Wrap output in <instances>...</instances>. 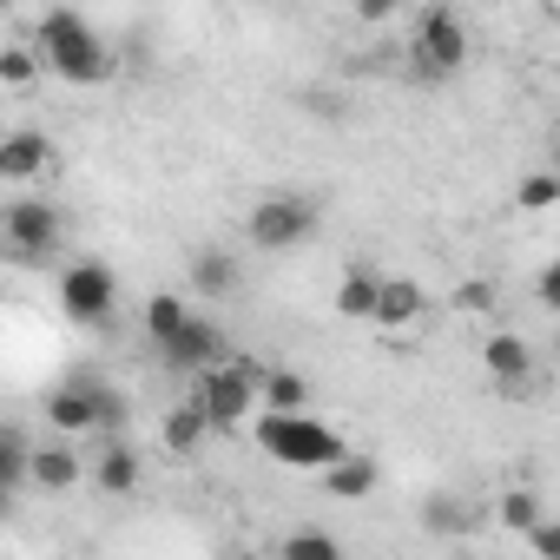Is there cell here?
<instances>
[{"instance_id": "obj_1", "label": "cell", "mask_w": 560, "mask_h": 560, "mask_svg": "<svg viewBox=\"0 0 560 560\" xmlns=\"http://www.w3.org/2000/svg\"><path fill=\"white\" fill-rule=\"evenodd\" d=\"M250 442H257L277 468H304V475H317V468H330L337 455H350V442H343L330 422H317L311 409H250Z\"/></svg>"}, {"instance_id": "obj_2", "label": "cell", "mask_w": 560, "mask_h": 560, "mask_svg": "<svg viewBox=\"0 0 560 560\" xmlns=\"http://www.w3.org/2000/svg\"><path fill=\"white\" fill-rule=\"evenodd\" d=\"M27 47H34V54H40V67H47L54 80H67V86H100V80L113 73V54L100 47V34H93L73 8L40 14V21H34V34H27Z\"/></svg>"}, {"instance_id": "obj_3", "label": "cell", "mask_w": 560, "mask_h": 560, "mask_svg": "<svg viewBox=\"0 0 560 560\" xmlns=\"http://www.w3.org/2000/svg\"><path fill=\"white\" fill-rule=\"evenodd\" d=\"M257 376H264V363L244 350H224L218 363H205V370H191V402L205 409V422L211 429H224V435H237L244 422H250V409H257Z\"/></svg>"}, {"instance_id": "obj_4", "label": "cell", "mask_w": 560, "mask_h": 560, "mask_svg": "<svg viewBox=\"0 0 560 560\" xmlns=\"http://www.w3.org/2000/svg\"><path fill=\"white\" fill-rule=\"evenodd\" d=\"M468 67V27L455 8H422L416 14V34H409V73L416 80H455Z\"/></svg>"}, {"instance_id": "obj_5", "label": "cell", "mask_w": 560, "mask_h": 560, "mask_svg": "<svg viewBox=\"0 0 560 560\" xmlns=\"http://www.w3.org/2000/svg\"><path fill=\"white\" fill-rule=\"evenodd\" d=\"M311 231H317V205H311L304 191H270V198H257L250 218H244V237H250L257 257H284V250H298Z\"/></svg>"}, {"instance_id": "obj_6", "label": "cell", "mask_w": 560, "mask_h": 560, "mask_svg": "<svg viewBox=\"0 0 560 560\" xmlns=\"http://www.w3.org/2000/svg\"><path fill=\"white\" fill-rule=\"evenodd\" d=\"M60 244H67L60 205H47V198H14L8 211H0V250H8V257L40 264V257H54Z\"/></svg>"}, {"instance_id": "obj_7", "label": "cell", "mask_w": 560, "mask_h": 560, "mask_svg": "<svg viewBox=\"0 0 560 560\" xmlns=\"http://www.w3.org/2000/svg\"><path fill=\"white\" fill-rule=\"evenodd\" d=\"M60 311L73 317V324H86V330H106L113 324V311H119V277L106 270V264H67L60 270Z\"/></svg>"}, {"instance_id": "obj_8", "label": "cell", "mask_w": 560, "mask_h": 560, "mask_svg": "<svg viewBox=\"0 0 560 560\" xmlns=\"http://www.w3.org/2000/svg\"><path fill=\"white\" fill-rule=\"evenodd\" d=\"M27 481H34L40 494H73V488L86 481V455L73 448V435H60V442H27Z\"/></svg>"}, {"instance_id": "obj_9", "label": "cell", "mask_w": 560, "mask_h": 560, "mask_svg": "<svg viewBox=\"0 0 560 560\" xmlns=\"http://www.w3.org/2000/svg\"><path fill=\"white\" fill-rule=\"evenodd\" d=\"M224 350H231V343H224V330H218L211 317H198V311H191V317H185V330L159 343V363H165V370H178V376H191V370L218 363Z\"/></svg>"}, {"instance_id": "obj_10", "label": "cell", "mask_w": 560, "mask_h": 560, "mask_svg": "<svg viewBox=\"0 0 560 560\" xmlns=\"http://www.w3.org/2000/svg\"><path fill=\"white\" fill-rule=\"evenodd\" d=\"M422 311H429V291L416 284V277H376V311H370V324H383L389 337H402L409 324H422Z\"/></svg>"}, {"instance_id": "obj_11", "label": "cell", "mask_w": 560, "mask_h": 560, "mask_svg": "<svg viewBox=\"0 0 560 560\" xmlns=\"http://www.w3.org/2000/svg\"><path fill=\"white\" fill-rule=\"evenodd\" d=\"M481 363H488V376H494L508 396H521V389L534 383V343L514 337V330H494V337L481 343Z\"/></svg>"}, {"instance_id": "obj_12", "label": "cell", "mask_w": 560, "mask_h": 560, "mask_svg": "<svg viewBox=\"0 0 560 560\" xmlns=\"http://www.w3.org/2000/svg\"><path fill=\"white\" fill-rule=\"evenodd\" d=\"M47 422L60 435H93L100 429V383H60V389H47Z\"/></svg>"}, {"instance_id": "obj_13", "label": "cell", "mask_w": 560, "mask_h": 560, "mask_svg": "<svg viewBox=\"0 0 560 560\" xmlns=\"http://www.w3.org/2000/svg\"><path fill=\"white\" fill-rule=\"evenodd\" d=\"M54 165L47 132H0V185H34Z\"/></svg>"}, {"instance_id": "obj_14", "label": "cell", "mask_w": 560, "mask_h": 560, "mask_svg": "<svg viewBox=\"0 0 560 560\" xmlns=\"http://www.w3.org/2000/svg\"><path fill=\"white\" fill-rule=\"evenodd\" d=\"M139 481H145V462H139V448L132 442H106L100 455H93V488L100 494H139Z\"/></svg>"}, {"instance_id": "obj_15", "label": "cell", "mask_w": 560, "mask_h": 560, "mask_svg": "<svg viewBox=\"0 0 560 560\" xmlns=\"http://www.w3.org/2000/svg\"><path fill=\"white\" fill-rule=\"evenodd\" d=\"M317 481H324V494H337V501H363V494H376V462L370 455H337L330 468H317Z\"/></svg>"}, {"instance_id": "obj_16", "label": "cell", "mask_w": 560, "mask_h": 560, "mask_svg": "<svg viewBox=\"0 0 560 560\" xmlns=\"http://www.w3.org/2000/svg\"><path fill=\"white\" fill-rule=\"evenodd\" d=\"M211 435V422H205V409L185 396V402H172L165 409V422H159V442H165V455H198V442Z\"/></svg>"}, {"instance_id": "obj_17", "label": "cell", "mask_w": 560, "mask_h": 560, "mask_svg": "<svg viewBox=\"0 0 560 560\" xmlns=\"http://www.w3.org/2000/svg\"><path fill=\"white\" fill-rule=\"evenodd\" d=\"M257 409H311V383L298 370H264L257 376Z\"/></svg>"}, {"instance_id": "obj_18", "label": "cell", "mask_w": 560, "mask_h": 560, "mask_svg": "<svg viewBox=\"0 0 560 560\" xmlns=\"http://www.w3.org/2000/svg\"><path fill=\"white\" fill-rule=\"evenodd\" d=\"M185 317H191V298H178V291L145 298V337H152V350H159L165 337H178V330H185Z\"/></svg>"}, {"instance_id": "obj_19", "label": "cell", "mask_w": 560, "mask_h": 560, "mask_svg": "<svg viewBox=\"0 0 560 560\" xmlns=\"http://www.w3.org/2000/svg\"><path fill=\"white\" fill-rule=\"evenodd\" d=\"M231 284H237V264H231L224 250H198V257H191V291H198V298H224Z\"/></svg>"}, {"instance_id": "obj_20", "label": "cell", "mask_w": 560, "mask_h": 560, "mask_svg": "<svg viewBox=\"0 0 560 560\" xmlns=\"http://www.w3.org/2000/svg\"><path fill=\"white\" fill-rule=\"evenodd\" d=\"M337 311L350 324H370L376 311V270H343V284H337Z\"/></svg>"}, {"instance_id": "obj_21", "label": "cell", "mask_w": 560, "mask_h": 560, "mask_svg": "<svg viewBox=\"0 0 560 560\" xmlns=\"http://www.w3.org/2000/svg\"><path fill=\"white\" fill-rule=\"evenodd\" d=\"M14 488H27V435L0 429V494H14Z\"/></svg>"}, {"instance_id": "obj_22", "label": "cell", "mask_w": 560, "mask_h": 560, "mask_svg": "<svg viewBox=\"0 0 560 560\" xmlns=\"http://www.w3.org/2000/svg\"><path fill=\"white\" fill-rule=\"evenodd\" d=\"M284 553H291V560H337L343 540H337V534H317V527H298V534H284Z\"/></svg>"}, {"instance_id": "obj_23", "label": "cell", "mask_w": 560, "mask_h": 560, "mask_svg": "<svg viewBox=\"0 0 560 560\" xmlns=\"http://www.w3.org/2000/svg\"><path fill=\"white\" fill-rule=\"evenodd\" d=\"M40 54L34 47H0V80H8V86H40Z\"/></svg>"}, {"instance_id": "obj_24", "label": "cell", "mask_w": 560, "mask_h": 560, "mask_svg": "<svg viewBox=\"0 0 560 560\" xmlns=\"http://www.w3.org/2000/svg\"><path fill=\"white\" fill-rule=\"evenodd\" d=\"M448 304H455L462 317H488V311L501 304V291L488 284V277H462V284H455V298H448Z\"/></svg>"}, {"instance_id": "obj_25", "label": "cell", "mask_w": 560, "mask_h": 560, "mask_svg": "<svg viewBox=\"0 0 560 560\" xmlns=\"http://www.w3.org/2000/svg\"><path fill=\"white\" fill-rule=\"evenodd\" d=\"M534 521H540V494H534V488H508V494H501V527L521 534V527H534Z\"/></svg>"}, {"instance_id": "obj_26", "label": "cell", "mask_w": 560, "mask_h": 560, "mask_svg": "<svg viewBox=\"0 0 560 560\" xmlns=\"http://www.w3.org/2000/svg\"><path fill=\"white\" fill-rule=\"evenodd\" d=\"M553 198H560V178H553V172H527V178H521V191H514V205H521V211H547Z\"/></svg>"}, {"instance_id": "obj_27", "label": "cell", "mask_w": 560, "mask_h": 560, "mask_svg": "<svg viewBox=\"0 0 560 560\" xmlns=\"http://www.w3.org/2000/svg\"><path fill=\"white\" fill-rule=\"evenodd\" d=\"M396 14H402V0H357V21L363 27H389Z\"/></svg>"}, {"instance_id": "obj_28", "label": "cell", "mask_w": 560, "mask_h": 560, "mask_svg": "<svg viewBox=\"0 0 560 560\" xmlns=\"http://www.w3.org/2000/svg\"><path fill=\"white\" fill-rule=\"evenodd\" d=\"M521 534H527V547H534L540 560H553V553H560V527H553V521H534V527H521Z\"/></svg>"}, {"instance_id": "obj_29", "label": "cell", "mask_w": 560, "mask_h": 560, "mask_svg": "<svg viewBox=\"0 0 560 560\" xmlns=\"http://www.w3.org/2000/svg\"><path fill=\"white\" fill-rule=\"evenodd\" d=\"M534 291H540V304H547V311H553V304H560V298H553V291H560V277H553V264H547V270H540V277H534Z\"/></svg>"}, {"instance_id": "obj_30", "label": "cell", "mask_w": 560, "mask_h": 560, "mask_svg": "<svg viewBox=\"0 0 560 560\" xmlns=\"http://www.w3.org/2000/svg\"><path fill=\"white\" fill-rule=\"evenodd\" d=\"M8 8H14V0H0V14H8Z\"/></svg>"}]
</instances>
